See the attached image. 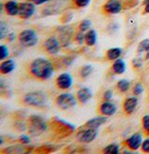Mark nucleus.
<instances>
[{
	"label": "nucleus",
	"mask_w": 149,
	"mask_h": 154,
	"mask_svg": "<svg viewBox=\"0 0 149 154\" xmlns=\"http://www.w3.org/2000/svg\"><path fill=\"white\" fill-rule=\"evenodd\" d=\"M120 148H119V145L117 144H109L107 146L102 149V152L106 153V154H118L120 152Z\"/></svg>",
	"instance_id": "obj_26"
},
{
	"label": "nucleus",
	"mask_w": 149,
	"mask_h": 154,
	"mask_svg": "<svg viewBox=\"0 0 149 154\" xmlns=\"http://www.w3.org/2000/svg\"><path fill=\"white\" fill-rule=\"evenodd\" d=\"M147 2H149V0H144V2H143V6H144V4H146Z\"/></svg>",
	"instance_id": "obj_41"
},
{
	"label": "nucleus",
	"mask_w": 149,
	"mask_h": 154,
	"mask_svg": "<svg viewBox=\"0 0 149 154\" xmlns=\"http://www.w3.org/2000/svg\"><path fill=\"white\" fill-rule=\"evenodd\" d=\"M123 8H124L123 3L120 0H107L102 5V11L105 14L107 15H116L122 11Z\"/></svg>",
	"instance_id": "obj_8"
},
{
	"label": "nucleus",
	"mask_w": 149,
	"mask_h": 154,
	"mask_svg": "<svg viewBox=\"0 0 149 154\" xmlns=\"http://www.w3.org/2000/svg\"><path fill=\"white\" fill-rule=\"evenodd\" d=\"M48 102V94L43 91H33L22 97V104L31 107H42Z\"/></svg>",
	"instance_id": "obj_3"
},
{
	"label": "nucleus",
	"mask_w": 149,
	"mask_h": 154,
	"mask_svg": "<svg viewBox=\"0 0 149 154\" xmlns=\"http://www.w3.org/2000/svg\"><path fill=\"white\" fill-rule=\"evenodd\" d=\"M143 141H144L143 134L141 133H135L130 135L129 137H128L127 139H125L123 142V145L126 149L134 151V150L141 149Z\"/></svg>",
	"instance_id": "obj_10"
},
{
	"label": "nucleus",
	"mask_w": 149,
	"mask_h": 154,
	"mask_svg": "<svg viewBox=\"0 0 149 154\" xmlns=\"http://www.w3.org/2000/svg\"><path fill=\"white\" fill-rule=\"evenodd\" d=\"M18 41L24 48H32L38 42V35L33 29H25L18 35Z\"/></svg>",
	"instance_id": "obj_5"
},
{
	"label": "nucleus",
	"mask_w": 149,
	"mask_h": 154,
	"mask_svg": "<svg viewBox=\"0 0 149 154\" xmlns=\"http://www.w3.org/2000/svg\"><path fill=\"white\" fill-rule=\"evenodd\" d=\"M141 149L144 153H149V137L144 139L141 146Z\"/></svg>",
	"instance_id": "obj_35"
},
{
	"label": "nucleus",
	"mask_w": 149,
	"mask_h": 154,
	"mask_svg": "<svg viewBox=\"0 0 149 154\" xmlns=\"http://www.w3.org/2000/svg\"><path fill=\"white\" fill-rule=\"evenodd\" d=\"M55 85L60 90H68L73 86V78L69 73H62L56 78Z\"/></svg>",
	"instance_id": "obj_13"
},
{
	"label": "nucleus",
	"mask_w": 149,
	"mask_h": 154,
	"mask_svg": "<svg viewBox=\"0 0 149 154\" xmlns=\"http://www.w3.org/2000/svg\"><path fill=\"white\" fill-rule=\"evenodd\" d=\"M35 4L33 2H22L20 3V10H19V16L22 19L27 20L35 14Z\"/></svg>",
	"instance_id": "obj_12"
},
{
	"label": "nucleus",
	"mask_w": 149,
	"mask_h": 154,
	"mask_svg": "<svg viewBox=\"0 0 149 154\" xmlns=\"http://www.w3.org/2000/svg\"><path fill=\"white\" fill-rule=\"evenodd\" d=\"M76 97L78 103L85 105L92 98V93L88 87H82L77 92Z\"/></svg>",
	"instance_id": "obj_15"
},
{
	"label": "nucleus",
	"mask_w": 149,
	"mask_h": 154,
	"mask_svg": "<svg viewBox=\"0 0 149 154\" xmlns=\"http://www.w3.org/2000/svg\"><path fill=\"white\" fill-rule=\"evenodd\" d=\"M137 52L140 58H142L143 60L149 59V38L143 39L139 43L137 47Z\"/></svg>",
	"instance_id": "obj_19"
},
{
	"label": "nucleus",
	"mask_w": 149,
	"mask_h": 154,
	"mask_svg": "<svg viewBox=\"0 0 149 154\" xmlns=\"http://www.w3.org/2000/svg\"><path fill=\"white\" fill-rule=\"evenodd\" d=\"M97 137H98V129L84 127V129L78 132L76 138L80 143L89 144L94 141Z\"/></svg>",
	"instance_id": "obj_7"
},
{
	"label": "nucleus",
	"mask_w": 149,
	"mask_h": 154,
	"mask_svg": "<svg viewBox=\"0 0 149 154\" xmlns=\"http://www.w3.org/2000/svg\"><path fill=\"white\" fill-rule=\"evenodd\" d=\"M142 128L145 134L149 135V114H146L142 118Z\"/></svg>",
	"instance_id": "obj_31"
},
{
	"label": "nucleus",
	"mask_w": 149,
	"mask_h": 154,
	"mask_svg": "<svg viewBox=\"0 0 149 154\" xmlns=\"http://www.w3.org/2000/svg\"><path fill=\"white\" fill-rule=\"evenodd\" d=\"M15 38H16L15 33H9V34L8 35V37H7V39H8V41H9V42H12V41L15 39Z\"/></svg>",
	"instance_id": "obj_39"
},
{
	"label": "nucleus",
	"mask_w": 149,
	"mask_h": 154,
	"mask_svg": "<svg viewBox=\"0 0 149 154\" xmlns=\"http://www.w3.org/2000/svg\"><path fill=\"white\" fill-rule=\"evenodd\" d=\"M92 72H93V66L91 65H85L79 68L78 76L81 79H85L91 75Z\"/></svg>",
	"instance_id": "obj_24"
},
{
	"label": "nucleus",
	"mask_w": 149,
	"mask_h": 154,
	"mask_svg": "<svg viewBox=\"0 0 149 154\" xmlns=\"http://www.w3.org/2000/svg\"><path fill=\"white\" fill-rule=\"evenodd\" d=\"M91 2V0H72V4L74 7L78 8H82L88 7Z\"/></svg>",
	"instance_id": "obj_29"
},
{
	"label": "nucleus",
	"mask_w": 149,
	"mask_h": 154,
	"mask_svg": "<svg viewBox=\"0 0 149 154\" xmlns=\"http://www.w3.org/2000/svg\"><path fill=\"white\" fill-rule=\"evenodd\" d=\"M137 106H138V98L135 95L134 96H130V97L125 98L123 103H122L123 111L127 115L132 114L135 111Z\"/></svg>",
	"instance_id": "obj_14"
},
{
	"label": "nucleus",
	"mask_w": 149,
	"mask_h": 154,
	"mask_svg": "<svg viewBox=\"0 0 149 154\" xmlns=\"http://www.w3.org/2000/svg\"><path fill=\"white\" fill-rule=\"evenodd\" d=\"M31 2H33L34 4H35L36 6H40V5H43L45 3H48L51 0H30Z\"/></svg>",
	"instance_id": "obj_38"
},
{
	"label": "nucleus",
	"mask_w": 149,
	"mask_h": 154,
	"mask_svg": "<svg viewBox=\"0 0 149 154\" xmlns=\"http://www.w3.org/2000/svg\"><path fill=\"white\" fill-rule=\"evenodd\" d=\"M78 104L77 97L69 93H62L55 98V105L62 110H68Z\"/></svg>",
	"instance_id": "obj_6"
},
{
	"label": "nucleus",
	"mask_w": 149,
	"mask_h": 154,
	"mask_svg": "<svg viewBox=\"0 0 149 154\" xmlns=\"http://www.w3.org/2000/svg\"><path fill=\"white\" fill-rule=\"evenodd\" d=\"M3 8L5 12L8 16H19V10H20V3L15 1V0H9L7 1Z\"/></svg>",
	"instance_id": "obj_16"
},
{
	"label": "nucleus",
	"mask_w": 149,
	"mask_h": 154,
	"mask_svg": "<svg viewBox=\"0 0 149 154\" xmlns=\"http://www.w3.org/2000/svg\"><path fill=\"white\" fill-rule=\"evenodd\" d=\"M18 141L20 142L21 144L28 145V144L31 143V138H30L29 135H27V134H22V135H20V137H19Z\"/></svg>",
	"instance_id": "obj_34"
},
{
	"label": "nucleus",
	"mask_w": 149,
	"mask_h": 154,
	"mask_svg": "<svg viewBox=\"0 0 149 154\" xmlns=\"http://www.w3.org/2000/svg\"><path fill=\"white\" fill-rule=\"evenodd\" d=\"M117 105L112 102L111 100L109 101L104 100L98 106V112L100 115H102V116L112 117L117 113Z\"/></svg>",
	"instance_id": "obj_11"
},
{
	"label": "nucleus",
	"mask_w": 149,
	"mask_h": 154,
	"mask_svg": "<svg viewBox=\"0 0 149 154\" xmlns=\"http://www.w3.org/2000/svg\"><path fill=\"white\" fill-rule=\"evenodd\" d=\"M73 38L78 44L82 45L85 43V33H83L81 31H78L77 33H74Z\"/></svg>",
	"instance_id": "obj_30"
},
{
	"label": "nucleus",
	"mask_w": 149,
	"mask_h": 154,
	"mask_svg": "<svg viewBox=\"0 0 149 154\" xmlns=\"http://www.w3.org/2000/svg\"><path fill=\"white\" fill-rule=\"evenodd\" d=\"M43 48L47 53L50 54V55H56L60 52L62 44L59 38L56 37H50L44 41Z\"/></svg>",
	"instance_id": "obj_9"
},
{
	"label": "nucleus",
	"mask_w": 149,
	"mask_h": 154,
	"mask_svg": "<svg viewBox=\"0 0 149 154\" xmlns=\"http://www.w3.org/2000/svg\"><path fill=\"white\" fill-rule=\"evenodd\" d=\"M144 13H149V2H147L146 4L144 5Z\"/></svg>",
	"instance_id": "obj_40"
},
{
	"label": "nucleus",
	"mask_w": 149,
	"mask_h": 154,
	"mask_svg": "<svg viewBox=\"0 0 149 154\" xmlns=\"http://www.w3.org/2000/svg\"><path fill=\"white\" fill-rule=\"evenodd\" d=\"M108 120V118L106 116H98L95 118H92V119L89 120L85 124H84V127L87 128H93V129H98L100 128L102 124H105Z\"/></svg>",
	"instance_id": "obj_18"
},
{
	"label": "nucleus",
	"mask_w": 149,
	"mask_h": 154,
	"mask_svg": "<svg viewBox=\"0 0 149 154\" xmlns=\"http://www.w3.org/2000/svg\"><path fill=\"white\" fill-rule=\"evenodd\" d=\"M98 35L94 29H90L85 33V44L88 47H93L97 43Z\"/></svg>",
	"instance_id": "obj_23"
},
{
	"label": "nucleus",
	"mask_w": 149,
	"mask_h": 154,
	"mask_svg": "<svg viewBox=\"0 0 149 154\" xmlns=\"http://www.w3.org/2000/svg\"><path fill=\"white\" fill-rule=\"evenodd\" d=\"M8 55H9V50L8 46H6V45H1V46H0V59L4 61L8 59Z\"/></svg>",
	"instance_id": "obj_33"
},
{
	"label": "nucleus",
	"mask_w": 149,
	"mask_h": 154,
	"mask_svg": "<svg viewBox=\"0 0 149 154\" xmlns=\"http://www.w3.org/2000/svg\"><path fill=\"white\" fill-rule=\"evenodd\" d=\"M74 33L69 27H64V28L60 29V35H59V39L61 41L62 46L66 47L70 44V41L72 38H74Z\"/></svg>",
	"instance_id": "obj_17"
},
{
	"label": "nucleus",
	"mask_w": 149,
	"mask_h": 154,
	"mask_svg": "<svg viewBox=\"0 0 149 154\" xmlns=\"http://www.w3.org/2000/svg\"><path fill=\"white\" fill-rule=\"evenodd\" d=\"M16 68V63L12 59H6L0 64V73L2 75H8L13 72Z\"/></svg>",
	"instance_id": "obj_20"
},
{
	"label": "nucleus",
	"mask_w": 149,
	"mask_h": 154,
	"mask_svg": "<svg viewBox=\"0 0 149 154\" xmlns=\"http://www.w3.org/2000/svg\"><path fill=\"white\" fill-rule=\"evenodd\" d=\"M9 31V27L8 25V23H6L5 22H0V39L3 40L5 38L8 37V35Z\"/></svg>",
	"instance_id": "obj_28"
},
{
	"label": "nucleus",
	"mask_w": 149,
	"mask_h": 154,
	"mask_svg": "<svg viewBox=\"0 0 149 154\" xmlns=\"http://www.w3.org/2000/svg\"><path fill=\"white\" fill-rule=\"evenodd\" d=\"M49 127L50 128L51 132L57 138H64L73 134L76 130V127L67 122L65 121H62L58 118H53V119L50 120L49 122Z\"/></svg>",
	"instance_id": "obj_2"
},
{
	"label": "nucleus",
	"mask_w": 149,
	"mask_h": 154,
	"mask_svg": "<svg viewBox=\"0 0 149 154\" xmlns=\"http://www.w3.org/2000/svg\"><path fill=\"white\" fill-rule=\"evenodd\" d=\"M49 128V122L41 116L32 115L27 120V131L32 137H37L44 134Z\"/></svg>",
	"instance_id": "obj_4"
},
{
	"label": "nucleus",
	"mask_w": 149,
	"mask_h": 154,
	"mask_svg": "<svg viewBox=\"0 0 149 154\" xmlns=\"http://www.w3.org/2000/svg\"><path fill=\"white\" fill-rule=\"evenodd\" d=\"M143 59L142 58H135L133 61H132V65H133V67H135V68H140L142 66V65H143Z\"/></svg>",
	"instance_id": "obj_37"
},
{
	"label": "nucleus",
	"mask_w": 149,
	"mask_h": 154,
	"mask_svg": "<svg viewBox=\"0 0 149 154\" xmlns=\"http://www.w3.org/2000/svg\"><path fill=\"white\" fill-rule=\"evenodd\" d=\"M91 21L90 19H85V20H82L78 26V31H81L83 33H86L88 32L90 29V27H91Z\"/></svg>",
	"instance_id": "obj_27"
},
{
	"label": "nucleus",
	"mask_w": 149,
	"mask_h": 154,
	"mask_svg": "<svg viewBox=\"0 0 149 154\" xmlns=\"http://www.w3.org/2000/svg\"><path fill=\"white\" fill-rule=\"evenodd\" d=\"M55 70L53 63L45 58H36L28 66L29 75L39 80H47L52 77Z\"/></svg>",
	"instance_id": "obj_1"
},
{
	"label": "nucleus",
	"mask_w": 149,
	"mask_h": 154,
	"mask_svg": "<svg viewBox=\"0 0 149 154\" xmlns=\"http://www.w3.org/2000/svg\"><path fill=\"white\" fill-rule=\"evenodd\" d=\"M126 68H127L126 63L124 62V60L120 59V58L114 61L113 64H112V67H111L112 72L116 75H121V74L125 73Z\"/></svg>",
	"instance_id": "obj_21"
},
{
	"label": "nucleus",
	"mask_w": 149,
	"mask_h": 154,
	"mask_svg": "<svg viewBox=\"0 0 149 154\" xmlns=\"http://www.w3.org/2000/svg\"><path fill=\"white\" fill-rule=\"evenodd\" d=\"M130 88V81L127 79H121L117 82V89L120 93H126Z\"/></svg>",
	"instance_id": "obj_25"
},
{
	"label": "nucleus",
	"mask_w": 149,
	"mask_h": 154,
	"mask_svg": "<svg viewBox=\"0 0 149 154\" xmlns=\"http://www.w3.org/2000/svg\"><path fill=\"white\" fill-rule=\"evenodd\" d=\"M144 85L142 83L138 82L132 88V94L135 96H140V95H141L144 93Z\"/></svg>",
	"instance_id": "obj_32"
},
{
	"label": "nucleus",
	"mask_w": 149,
	"mask_h": 154,
	"mask_svg": "<svg viewBox=\"0 0 149 154\" xmlns=\"http://www.w3.org/2000/svg\"><path fill=\"white\" fill-rule=\"evenodd\" d=\"M112 98H113V91L106 90L104 93V94H102V99H104V100H106V101H109Z\"/></svg>",
	"instance_id": "obj_36"
},
{
	"label": "nucleus",
	"mask_w": 149,
	"mask_h": 154,
	"mask_svg": "<svg viewBox=\"0 0 149 154\" xmlns=\"http://www.w3.org/2000/svg\"><path fill=\"white\" fill-rule=\"evenodd\" d=\"M122 49L121 48H110L106 51L105 52V58L108 61H116L117 59H119L122 55Z\"/></svg>",
	"instance_id": "obj_22"
}]
</instances>
